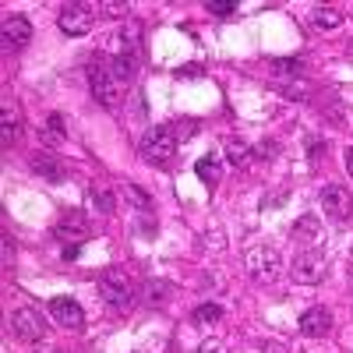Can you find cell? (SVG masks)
I'll use <instances>...</instances> for the list:
<instances>
[{
  "label": "cell",
  "instance_id": "obj_1",
  "mask_svg": "<svg viewBox=\"0 0 353 353\" xmlns=\"http://www.w3.org/2000/svg\"><path fill=\"white\" fill-rule=\"evenodd\" d=\"M138 156L149 163V166H170L173 163V156H176V134H173V128L170 124H163V128H149L145 131V138L138 141Z\"/></svg>",
  "mask_w": 353,
  "mask_h": 353
},
{
  "label": "cell",
  "instance_id": "obj_2",
  "mask_svg": "<svg viewBox=\"0 0 353 353\" xmlns=\"http://www.w3.org/2000/svg\"><path fill=\"white\" fill-rule=\"evenodd\" d=\"M99 297L113 311H131L134 307V283L124 269H106L99 276Z\"/></svg>",
  "mask_w": 353,
  "mask_h": 353
},
{
  "label": "cell",
  "instance_id": "obj_3",
  "mask_svg": "<svg viewBox=\"0 0 353 353\" xmlns=\"http://www.w3.org/2000/svg\"><path fill=\"white\" fill-rule=\"evenodd\" d=\"M244 269H248V276L254 283H272L279 276V269H283V258H279L276 248H265L261 244V248H251L244 254Z\"/></svg>",
  "mask_w": 353,
  "mask_h": 353
},
{
  "label": "cell",
  "instance_id": "obj_4",
  "mask_svg": "<svg viewBox=\"0 0 353 353\" xmlns=\"http://www.w3.org/2000/svg\"><path fill=\"white\" fill-rule=\"evenodd\" d=\"M290 276L304 283V286H314L325 279V254H321V248H311V251H297L290 261Z\"/></svg>",
  "mask_w": 353,
  "mask_h": 353
},
{
  "label": "cell",
  "instance_id": "obj_5",
  "mask_svg": "<svg viewBox=\"0 0 353 353\" xmlns=\"http://www.w3.org/2000/svg\"><path fill=\"white\" fill-rule=\"evenodd\" d=\"M88 85H92L96 103H103L106 110H117V106H121V92H124V85L110 74V68H106V64H96L92 71H88Z\"/></svg>",
  "mask_w": 353,
  "mask_h": 353
},
{
  "label": "cell",
  "instance_id": "obj_6",
  "mask_svg": "<svg viewBox=\"0 0 353 353\" xmlns=\"http://www.w3.org/2000/svg\"><path fill=\"white\" fill-rule=\"evenodd\" d=\"M321 212H325L332 223H346L353 216V194L343 184H329L321 191Z\"/></svg>",
  "mask_w": 353,
  "mask_h": 353
},
{
  "label": "cell",
  "instance_id": "obj_7",
  "mask_svg": "<svg viewBox=\"0 0 353 353\" xmlns=\"http://www.w3.org/2000/svg\"><path fill=\"white\" fill-rule=\"evenodd\" d=\"M92 21H96V14L88 4H64L61 14H57V25H61L64 36H85L92 28Z\"/></svg>",
  "mask_w": 353,
  "mask_h": 353
},
{
  "label": "cell",
  "instance_id": "obj_8",
  "mask_svg": "<svg viewBox=\"0 0 353 353\" xmlns=\"http://www.w3.org/2000/svg\"><path fill=\"white\" fill-rule=\"evenodd\" d=\"M11 329H14L18 339L36 343V339L46 336V321H43V314H39L36 307H18V311L11 314Z\"/></svg>",
  "mask_w": 353,
  "mask_h": 353
},
{
  "label": "cell",
  "instance_id": "obj_9",
  "mask_svg": "<svg viewBox=\"0 0 353 353\" xmlns=\"http://www.w3.org/2000/svg\"><path fill=\"white\" fill-rule=\"evenodd\" d=\"M50 314H53V321H57L61 329H71V332L85 329V311H81V304L71 301V297H53V301H50Z\"/></svg>",
  "mask_w": 353,
  "mask_h": 353
},
{
  "label": "cell",
  "instance_id": "obj_10",
  "mask_svg": "<svg viewBox=\"0 0 353 353\" xmlns=\"http://www.w3.org/2000/svg\"><path fill=\"white\" fill-rule=\"evenodd\" d=\"M0 43H4V50H21L32 43V25H28V18L25 14L4 18V25H0Z\"/></svg>",
  "mask_w": 353,
  "mask_h": 353
},
{
  "label": "cell",
  "instance_id": "obj_11",
  "mask_svg": "<svg viewBox=\"0 0 353 353\" xmlns=\"http://www.w3.org/2000/svg\"><path fill=\"white\" fill-rule=\"evenodd\" d=\"M28 166H32L43 181H50V184H64L68 181V166H64V159L61 156H53V152H32V159H28Z\"/></svg>",
  "mask_w": 353,
  "mask_h": 353
},
{
  "label": "cell",
  "instance_id": "obj_12",
  "mask_svg": "<svg viewBox=\"0 0 353 353\" xmlns=\"http://www.w3.org/2000/svg\"><path fill=\"white\" fill-rule=\"evenodd\" d=\"M53 237H57V241H64V248H71V241L81 244V241L88 237V223H85V216H81V212H68L61 223L53 226Z\"/></svg>",
  "mask_w": 353,
  "mask_h": 353
},
{
  "label": "cell",
  "instance_id": "obj_13",
  "mask_svg": "<svg viewBox=\"0 0 353 353\" xmlns=\"http://www.w3.org/2000/svg\"><path fill=\"white\" fill-rule=\"evenodd\" d=\"M301 332L304 336H311V339H321V336H329L332 332V314L325 311V307H307L304 314H301Z\"/></svg>",
  "mask_w": 353,
  "mask_h": 353
},
{
  "label": "cell",
  "instance_id": "obj_14",
  "mask_svg": "<svg viewBox=\"0 0 353 353\" xmlns=\"http://www.w3.org/2000/svg\"><path fill=\"white\" fill-rule=\"evenodd\" d=\"M293 244H297V251L321 248V223H318L314 216H304V219H297V226H293Z\"/></svg>",
  "mask_w": 353,
  "mask_h": 353
},
{
  "label": "cell",
  "instance_id": "obj_15",
  "mask_svg": "<svg viewBox=\"0 0 353 353\" xmlns=\"http://www.w3.org/2000/svg\"><path fill=\"white\" fill-rule=\"evenodd\" d=\"M194 173H198V181H201V184L216 188V184H219V176H223V163H219L216 156H201V159L194 163Z\"/></svg>",
  "mask_w": 353,
  "mask_h": 353
},
{
  "label": "cell",
  "instance_id": "obj_16",
  "mask_svg": "<svg viewBox=\"0 0 353 353\" xmlns=\"http://www.w3.org/2000/svg\"><path fill=\"white\" fill-rule=\"evenodd\" d=\"M4 131H0V141H4V149H11V145L21 138V113L18 110H4Z\"/></svg>",
  "mask_w": 353,
  "mask_h": 353
},
{
  "label": "cell",
  "instance_id": "obj_17",
  "mask_svg": "<svg viewBox=\"0 0 353 353\" xmlns=\"http://www.w3.org/2000/svg\"><path fill=\"white\" fill-rule=\"evenodd\" d=\"M106 68H110V74H113L117 81H121V85H131V78H134V57H128V53H117Z\"/></svg>",
  "mask_w": 353,
  "mask_h": 353
},
{
  "label": "cell",
  "instance_id": "obj_18",
  "mask_svg": "<svg viewBox=\"0 0 353 353\" xmlns=\"http://www.w3.org/2000/svg\"><path fill=\"white\" fill-rule=\"evenodd\" d=\"M311 21H314L318 28H325V32H332V28L343 25V14H339L336 8H314V11H311Z\"/></svg>",
  "mask_w": 353,
  "mask_h": 353
},
{
  "label": "cell",
  "instance_id": "obj_19",
  "mask_svg": "<svg viewBox=\"0 0 353 353\" xmlns=\"http://www.w3.org/2000/svg\"><path fill=\"white\" fill-rule=\"evenodd\" d=\"M141 293H145V304H166V293H173V286L170 283H156V279H149L141 286Z\"/></svg>",
  "mask_w": 353,
  "mask_h": 353
},
{
  "label": "cell",
  "instance_id": "obj_20",
  "mask_svg": "<svg viewBox=\"0 0 353 353\" xmlns=\"http://www.w3.org/2000/svg\"><path fill=\"white\" fill-rule=\"evenodd\" d=\"M226 159H230L233 166H244V163L251 159V145L241 141V138H230V141H226Z\"/></svg>",
  "mask_w": 353,
  "mask_h": 353
},
{
  "label": "cell",
  "instance_id": "obj_21",
  "mask_svg": "<svg viewBox=\"0 0 353 353\" xmlns=\"http://www.w3.org/2000/svg\"><path fill=\"white\" fill-rule=\"evenodd\" d=\"M223 318V307L219 304H201V307H194V314H191V321H194V325H216V321Z\"/></svg>",
  "mask_w": 353,
  "mask_h": 353
},
{
  "label": "cell",
  "instance_id": "obj_22",
  "mask_svg": "<svg viewBox=\"0 0 353 353\" xmlns=\"http://www.w3.org/2000/svg\"><path fill=\"white\" fill-rule=\"evenodd\" d=\"M88 201H92V209H96V212H103V216H113V209H117L113 194H110V191H99V188L88 191Z\"/></svg>",
  "mask_w": 353,
  "mask_h": 353
},
{
  "label": "cell",
  "instance_id": "obj_23",
  "mask_svg": "<svg viewBox=\"0 0 353 353\" xmlns=\"http://www.w3.org/2000/svg\"><path fill=\"white\" fill-rule=\"evenodd\" d=\"M46 138H50V141H64V138H68L64 117H61V113H50V121H46Z\"/></svg>",
  "mask_w": 353,
  "mask_h": 353
},
{
  "label": "cell",
  "instance_id": "obj_24",
  "mask_svg": "<svg viewBox=\"0 0 353 353\" xmlns=\"http://www.w3.org/2000/svg\"><path fill=\"white\" fill-rule=\"evenodd\" d=\"M205 11L216 14V18H230L233 11H237V4H233V0H209V4H205Z\"/></svg>",
  "mask_w": 353,
  "mask_h": 353
},
{
  "label": "cell",
  "instance_id": "obj_25",
  "mask_svg": "<svg viewBox=\"0 0 353 353\" xmlns=\"http://www.w3.org/2000/svg\"><path fill=\"white\" fill-rule=\"evenodd\" d=\"M170 128H173L176 141H188V138H194V131H198V121H176V124H170Z\"/></svg>",
  "mask_w": 353,
  "mask_h": 353
},
{
  "label": "cell",
  "instance_id": "obj_26",
  "mask_svg": "<svg viewBox=\"0 0 353 353\" xmlns=\"http://www.w3.org/2000/svg\"><path fill=\"white\" fill-rule=\"evenodd\" d=\"M99 11H103V14H110V18H128V14H131V8H128V4H99Z\"/></svg>",
  "mask_w": 353,
  "mask_h": 353
},
{
  "label": "cell",
  "instance_id": "obj_27",
  "mask_svg": "<svg viewBox=\"0 0 353 353\" xmlns=\"http://www.w3.org/2000/svg\"><path fill=\"white\" fill-rule=\"evenodd\" d=\"M272 68H276V71H283V74H301V71H304V64H301V61H276Z\"/></svg>",
  "mask_w": 353,
  "mask_h": 353
},
{
  "label": "cell",
  "instance_id": "obj_28",
  "mask_svg": "<svg viewBox=\"0 0 353 353\" xmlns=\"http://www.w3.org/2000/svg\"><path fill=\"white\" fill-rule=\"evenodd\" d=\"M11 265H14V237L4 233V269H11Z\"/></svg>",
  "mask_w": 353,
  "mask_h": 353
},
{
  "label": "cell",
  "instance_id": "obj_29",
  "mask_svg": "<svg viewBox=\"0 0 353 353\" xmlns=\"http://www.w3.org/2000/svg\"><path fill=\"white\" fill-rule=\"evenodd\" d=\"M258 152H261V159H272V152H276V141H265V145H258Z\"/></svg>",
  "mask_w": 353,
  "mask_h": 353
},
{
  "label": "cell",
  "instance_id": "obj_30",
  "mask_svg": "<svg viewBox=\"0 0 353 353\" xmlns=\"http://www.w3.org/2000/svg\"><path fill=\"white\" fill-rule=\"evenodd\" d=\"M81 254V244H71V248H64V261H71V258H78Z\"/></svg>",
  "mask_w": 353,
  "mask_h": 353
},
{
  "label": "cell",
  "instance_id": "obj_31",
  "mask_svg": "<svg viewBox=\"0 0 353 353\" xmlns=\"http://www.w3.org/2000/svg\"><path fill=\"white\" fill-rule=\"evenodd\" d=\"M198 353H226V350H223V346H219V343H205V346H201V350H198Z\"/></svg>",
  "mask_w": 353,
  "mask_h": 353
},
{
  "label": "cell",
  "instance_id": "obj_32",
  "mask_svg": "<svg viewBox=\"0 0 353 353\" xmlns=\"http://www.w3.org/2000/svg\"><path fill=\"white\" fill-rule=\"evenodd\" d=\"M346 173L353 176V145H350V149H346Z\"/></svg>",
  "mask_w": 353,
  "mask_h": 353
},
{
  "label": "cell",
  "instance_id": "obj_33",
  "mask_svg": "<svg viewBox=\"0 0 353 353\" xmlns=\"http://www.w3.org/2000/svg\"><path fill=\"white\" fill-rule=\"evenodd\" d=\"M181 74H188V78H194V74H201V68H198V64H191V68H184Z\"/></svg>",
  "mask_w": 353,
  "mask_h": 353
},
{
  "label": "cell",
  "instance_id": "obj_34",
  "mask_svg": "<svg viewBox=\"0 0 353 353\" xmlns=\"http://www.w3.org/2000/svg\"><path fill=\"white\" fill-rule=\"evenodd\" d=\"M346 53H350V57H353V39H350V46H346Z\"/></svg>",
  "mask_w": 353,
  "mask_h": 353
},
{
  "label": "cell",
  "instance_id": "obj_35",
  "mask_svg": "<svg viewBox=\"0 0 353 353\" xmlns=\"http://www.w3.org/2000/svg\"><path fill=\"white\" fill-rule=\"evenodd\" d=\"M53 353H64V350H53Z\"/></svg>",
  "mask_w": 353,
  "mask_h": 353
}]
</instances>
